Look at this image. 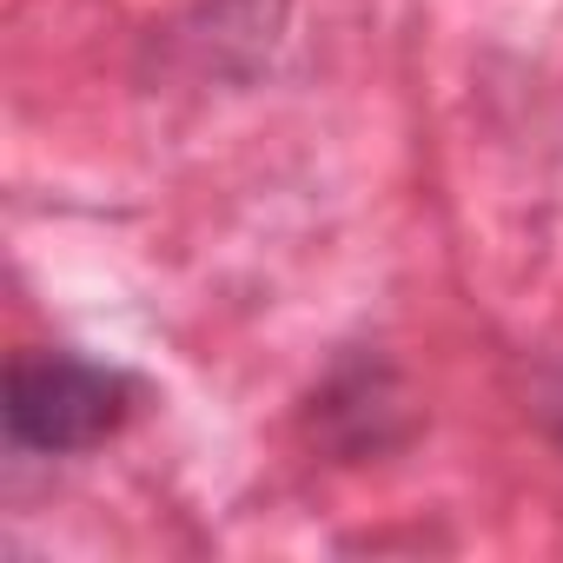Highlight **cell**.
<instances>
[{"mask_svg":"<svg viewBox=\"0 0 563 563\" xmlns=\"http://www.w3.org/2000/svg\"><path fill=\"white\" fill-rule=\"evenodd\" d=\"M306 424H312V444H325L339 457H385L411 438L418 418H411V391H405L398 365L378 352H352L312 391Z\"/></svg>","mask_w":563,"mask_h":563,"instance_id":"cell-2","label":"cell"},{"mask_svg":"<svg viewBox=\"0 0 563 563\" xmlns=\"http://www.w3.org/2000/svg\"><path fill=\"white\" fill-rule=\"evenodd\" d=\"M286 8H292V0H206V8H199L179 34L199 47V67H206V74L245 80V74L278 47Z\"/></svg>","mask_w":563,"mask_h":563,"instance_id":"cell-3","label":"cell"},{"mask_svg":"<svg viewBox=\"0 0 563 563\" xmlns=\"http://www.w3.org/2000/svg\"><path fill=\"white\" fill-rule=\"evenodd\" d=\"M140 405H146L140 372L113 358L60 352V345H27L8 358L0 431H8V451L21 457H80L120 438L140 418Z\"/></svg>","mask_w":563,"mask_h":563,"instance_id":"cell-1","label":"cell"}]
</instances>
